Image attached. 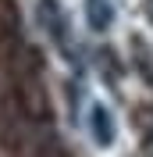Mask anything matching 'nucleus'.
Returning <instances> with one entry per match:
<instances>
[{
	"label": "nucleus",
	"instance_id": "obj_2",
	"mask_svg": "<svg viewBox=\"0 0 153 157\" xmlns=\"http://www.w3.org/2000/svg\"><path fill=\"white\" fill-rule=\"evenodd\" d=\"M21 157H71V150L61 143L57 136H50V132H43V136L36 139V143H29V147L21 150Z\"/></svg>",
	"mask_w": 153,
	"mask_h": 157
},
{
	"label": "nucleus",
	"instance_id": "obj_1",
	"mask_svg": "<svg viewBox=\"0 0 153 157\" xmlns=\"http://www.w3.org/2000/svg\"><path fill=\"white\" fill-rule=\"evenodd\" d=\"M18 50V11L11 0H0V64H7Z\"/></svg>",
	"mask_w": 153,
	"mask_h": 157
},
{
	"label": "nucleus",
	"instance_id": "obj_5",
	"mask_svg": "<svg viewBox=\"0 0 153 157\" xmlns=\"http://www.w3.org/2000/svg\"><path fill=\"white\" fill-rule=\"evenodd\" d=\"M93 132H96L100 143H110V139H114V125H110V114H107L103 107L93 111Z\"/></svg>",
	"mask_w": 153,
	"mask_h": 157
},
{
	"label": "nucleus",
	"instance_id": "obj_3",
	"mask_svg": "<svg viewBox=\"0 0 153 157\" xmlns=\"http://www.w3.org/2000/svg\"><path fill=\"white\" fill-rule=\"evenodd\" d=\"M39 21L47 32H54V39H64V14H61L57 0H39Z\"/></svg>",
	"mask_w": 153,
	"mask_h": 157
},
{
	"label": "nucleus",
	"instance_id": "obj_4",
	"mask_svg": "<svg viewBox=\"0 0 153 157\" xmlns=\"http://www.w3.org/2000/svg\"><path fill=\"white\" fill-rule=\"evenodd\" d=\"M86 14H89V25H93V29H107L110 18H114L107 0H89V4H86Z\"/></svg>",
	"mask_w": 153,
	"mask_h": 157
}]
</instances>
